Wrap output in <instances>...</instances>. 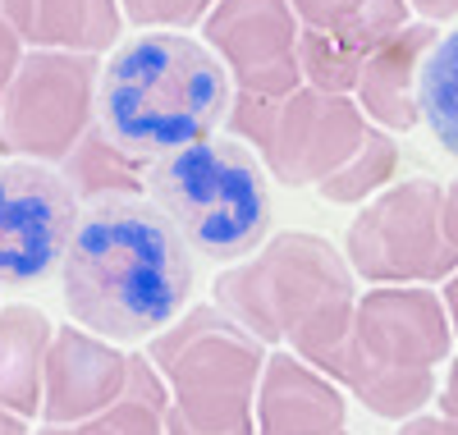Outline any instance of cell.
Returning a JSON list of instances; mask_svg holds the SVG:
<instances>
[{"label": "cell", "mask_w": 458, "mask_h": 435, "mask_svg": "<svg viewBox=\"0 0 458 435\" xmlns=\"http://www.w3.org/2000/svg\"><path fill=\"white\" fill-rule=\"evenodd\" d=\"M417 110H422L431 138L458 161V28L440 37L422 64Z\"/></svg>", "instance_id": "20"}, {"label": "cell", "mask_w": 458, "mask_h": 435, "mask_svg": "<svg viewBox=\"0 0 458 435\" xmlns=\"http://www.w3.org/2000/svg\"><path fill=\"white\" fill-rule=\"evenodd\" d=\"M79 197L55 166L10 156L0 161V289H32L60 270Z\"/></svg>", "instance_id": "10"}, {"label": "cell", "mask_w": 458, "mask_h": 435, "mask_svg": "<svg viewBox=\"0 0 458 435\" xmlns=\"http://www.w3.org/2000/svg\"><path fill=\"white\" fill-rule=\"evenodd\" d=\"M202 42L225 64L229 83L252 97H289L298 73V19L289 0H216Z\"/></svg>", "instance_id": "11"}, {"label": "cell", "mask_w": 458, "mask_h": 435, "mask_svg": "<svg viewBox=\"0 0 458 435\" xmlns=\"http://www.w3.org/2000/svg\"><path fill=\"white\" fill-rule=\"evenodd\" d=\"M349 399L344 389L308 367L298 353H266L257 380V435H344Z\"/></svg>", "instance_id": "13"}, {"label": "cell", "mask_w": 458, "mask_h": 435, "mask_svg": "<svg viewBox=\"0 0 458 435\" xmlns=\"http://www.w3.org/2000/svg\"><path fill=\"white\" fill-rule=\"evenodd\" d=\"M0 435H28V417H19L0 404Z\"/></svg>", "instance_id": "30"}, {"label": "cell", "mask_w": 458, "mask_h": 435, "mask_svg": "<svg viewBox=\"0 0 458 435\" xmlns=\"http://www.w3.org/2000/svg\"><path fill=\"white\" fill-rule=\"evenodd\" d=\"M19 60H23V37L14 32V23H10V14H5V0H0V97H5Z\"/></svg>", "instance_id": "24"}, {"label": "cell", "mask_w": 458, "mask_h": 435, "mask_svg": "<svg viewBox=\"0 0 458 435\" xmlns=\"http://www.w3.org/2000/svg\"><path fill=\"white\" fill-rule=\"evenodd\" d=\"M445 311H449V326H454V335H458V270L449 275V285H445Z\"/></svg>", "instance_id": "29"}, {"label": "cell", "mask_w": 458, "mask_h": 435, "mask_svg": "<svg viewBox=\"0 0 458 435\" xmlns=\"http://www.w3.org/2000/svg\"><path fill=\"white\" fill-rule=\"evenodd\" d=\"M440 42L436 23H403L394 37H386L362 64L353 101L376 129L386 133H408L422 124L417 110V83H422V64L431 55V47Z\"/></svg>", "instance_id": "14"}, {"label": "cell", "mask_w": 458, "mask_h": 435, "mask_svg": "<svg viewBox=\"0 0 458 435\" xmlns=\"http://www.w3.org/2000/svg\"><path fill=\"white\" fill-rule=\"evenodd\" d=\"M408 5L422 14L427 23H440V19H458V0H408Z\"/></svg>", "instance_id": "26"}, {"label": "cell", "mask_w": 458, "mask_h": 435, "mask_svg": "<svg viewBox=\"0 0 458 435\" xmlns=\"http://www.w3.org/2000/svg\"><path fill=\"white\" fill-rule=\"evenodd\" d=\"M211 5H216V0H120L124 19L138 23L142 32L147 28H174V32H183V28L202 23L211 14Z\"/></svg>", "instance_id": "23"}, {"label": "cell", "mask_w": 458, "mask_h": 435, "mask_svg": "<svg viewBox=\"0 0 458 435\" xmlns=\"http://www.w3.org/2000/svg\"><path fill=\"white\" fill-rule=\"evenodd\" d=\"M362 64H367V51L344 47V42H335V37H326V32L298 28V73H302L308 88L335 92V97H353Z\"/></svg>", "instance_id": "22"}, {"label": "cell", "mask_w": 458, "mask_h": 435, "mask_svg": "<svg viewBox=\"0 0 458 435\" xmlns=\"http://www.w3.org/2000/svg\"><path fill=\"white\" fill-rule=\"evenodd\" d=\"M229 73L202 37L147 28L110 51L97 83V129L138 161L202 142L229 115Z\"/></svg>", "instance_id": "2"}, {"label": "cell", "mask_w": 458, "mask_h": 435, "mask_svg": "<svg viewBox=\"0 0 458 435\" xmlns=\"http://www.w3.org/2000/svg\"><path fill=\"white\" fill-rule=\"evenodd\" d=\"M165 408H170V389L161 371L147 362V353H129L124 394L69 431L73 435H165Z\"/></svg>", "instance_id": "19"}, {"label": "cell", "mask_w": 458, "mask_h": 435, "mask_svg": "<svg viewBox=\"0 0 458 435\" xmlns=\"http://www.w3.org/2000/svg\"><path fill=\"white\" fill-rule=\"evenodd\" d=\"M399 175V147L386 129H371L367 142L358 147V156L339 175H330L326 183H317V192L330 207H358L367 197H376L380 188H390Z\"/></svg>", "instance_id": "21"}, {"label": "cell", "mask_w": 458, "mask_h": 435, "mask_svg": "<svg viewBox=\"0 0 458 435\" xmlns=\"http://www.w3.org/2000/svg\"><path fill=\"white\" fill-rule=\"evenodd\" d=\"M51 316L32 303L0 307V404L19 417L42 413V371L51 353Z\"/></svg>", "instance_id": "16"}, {"label": "cell", "mask_w": 458, "mask_h": 435, "mask_svg": "<svg viewBox=\"0 0 458 435\" xmlns=\"http://www.w3.org/2000/svg\"><path fill=\"white\" fill-rule=\"evenodd\" d=\"M298 28L326 32L344 47L376 51L386 37H394L408 23V0H289Z\"/></svg>", "instance_id": "18"}, {"label": "cell", "mask_w": 458, "mask_h": 435, "mask_svg": "<svg viewBox=\"0 0 458 435\" xmlns=\"http://www.w3.org/2000/svg\"><path fill=\"white\" fill-rule=\"evenodd\" d=\"M5 14L28 51L101 55L120 42V0H5Z\"/></svg>", "instance_id": "15"}, {"label": "cell", "mask_w": 458, "mask_h": 435, "mask_svg": "<svg viewBox=\"0 0 458 435\" xmlns=\"http://www.w3.org/2000/svg\"><path fill=\"white\" fill-rule=\"evenodd\" d=\"M225 129L239 142L257 147L261 170L284 188H317L358 156L376 129L353 97H335L317 88H293L289 97L234 92Z\"/></svg>", "instance_id": "7"}, {"label": "cell", "mask_w": 458, "mask_h": 435, "mask_svg": "<svg viewBox=\"0 0 458 435\" xmlns=\"http://www.w3.org/2000/svg\"><path fill=\"white\" fill-rule=\"evenodd\" d=\"M454 326L445 298L427 285H376L358 294L344 339L317 367L380 417L408 422L436 399V367L449 358Z\"/></svg>", "instance_id": "4"}, {"label": "cell", "mask_w": 458, "mask_h": 435, "mask_svg": "<svg viewBox=\"0 0 458 435\" xmlns=\"http://www.w3.org/2000/svg\"><path fill=\"white\" fill-rule=\"evenodd\" d=\"M344 261L376 285H440L458 270V248L445 234V188L436 179H403L367 197L344 234Z\"/></svg>", "instance_id": "8"}, {"label": "cell", "mask_w": 458, "mask_h": 435, "mask_svg": "<svg viewBox=\"0 0 458 435\" xmlns=\"http://www.w3.org/2000/svg\"><path fill=\"white\" fill-rule=\"evenodd\" d=\"M60 294L73 326L110 344L151 339L193 298L188 243L147 197H106L79 211L60 261Z\"/></svg>", "instance_id": "1"}, {"label": "cell", "mask_w": 458, "mask_h": 435, "mask_svg": "<svg viewBox=\"0 0 458 435\" xmlns=\"http://www.w3.org/2000/svg\"><path fill=\"white\" fill-rule=\"evenodd\" d=\"M440 417L458 422V358L449 362V376H445V389H440Z\"/></svg>", "instance_id": "27"}, {"label": "cell", "mask_w": 458, "mask_h": 435, "mask_svg": "<svg viewBox=\"0 0 458 435\" xmlns=\"http://www.w3.org/2000/svg\"><path fill=\"white\" fill-rule=\"evenodd\" d=\"M129 353L83 326H55L47 371H42V417L47 426H79L124 394Z\"/></svg>", "instance_id": "12"}, {"label": "cell", "mask_w": 458, "mask_h": 435, "mask_svg": "<svg viewBox=\"0 0 458 435\" xmlns=\"http://www.w3.org/2000/svg\"><path fill=\"white\" fill-rule=\"evenodd\" d=\"M37 435H73V431H69V426H42Z\"/></svg>", "instance_id": "31"}, {"label": "cell", "mask_w": 458, "mask_h": 435, "mask_svg": "<svg viewBox=\"0 0 458 435\" xmlns=\"http://www.w3.org/2000/svg\"><path fill=\"white\" fill-rule=\"evenodd\" d=\"M147 362L170 389L165 435H257V380L266 344L216 303L188 307L147 339Z\"/></svg>", "instance_id": "5"}, {"label": "cell", "mask_w": 458, "mask_h": 435, "mask_svg": "<svg viewBox=\"0 0 458 435\" xmlns=\"http://www.w3.org/2000/svg\"><path fill=\"white\" fill-rule=\"evenodd\" d=\"M147 166L151 161L120 151L92 124L79 138V147L60 161V175L79 197V207H92V202H106V197H147Z\"/></svg>", "instance_id": "17"}, {"label": "cell", "mask_w": 458, "mask_h": 435, "mask_svg": "<svg viewBox=\"0 0 458 435\" xmlns=\"http://www.w3.org/2000/svg\"><path fill=\"white\" fill-rule=\"evenodd\" d=\"M97 55L23 51L5 97H0V151L60 166L97 124Z\"/></svg>", "instance_id": "9"}, {"label": "cell", "mask_w": 458, "mask_h": 435, "mask_svg": "<svg viewBox=\"0 0 458 435\" xmlns=\"http://www.w3.org/2000/svg\"><path fill=\"white\" fill-rule=\"evenodd\" d=\"M445 234H449V243L458 248V179L445 183Z\"/></svg>", "instance_id": "28"}, {"label": "cell", "mask_w": 458, "mask_h": 435, "mask_svg": "<svg viewBox=\"0 0 458 435\" xmlns=\"http://www.w3.org/2000/svg\"><path fill=\"white\" fill-rule=\"evenodd\" d=\"M399 435H458V422L449 417H436V413H417L399 426Z\"/></svg>", "instance_id": "25"}, {"label": "cell", "mask_w": 458, "mask_h": 435, "mask_svg": "<svg viewBox=\"0 0 458 435\" xmlns=\"http://www.w3.org/2000/svg\"><path fill=\"white\" fill-rule=\"evenodd\" d=\"M211 298L261 344H293L289 353H298L308 367H321L353 321L358 289L349 261L330 239L284 229L271 234L257 257L225 266Z\"/></svg>", "instance_id": "3"}, {"label": "cell", "mask_w": 458, "mask_h": 435, "mask_svg": "<svg viewBox=\"0 0 458 435\" xmlns=\"http://www.w3.org/2000/svg\"><path fill=\"white\" fill-rule=\"evenodd\" d=\"M147 202L211 261H239L271 234V188L261 161L234 138H202L147 166Z\"/></svg>", "instance_id": "6"}]
</instances>
